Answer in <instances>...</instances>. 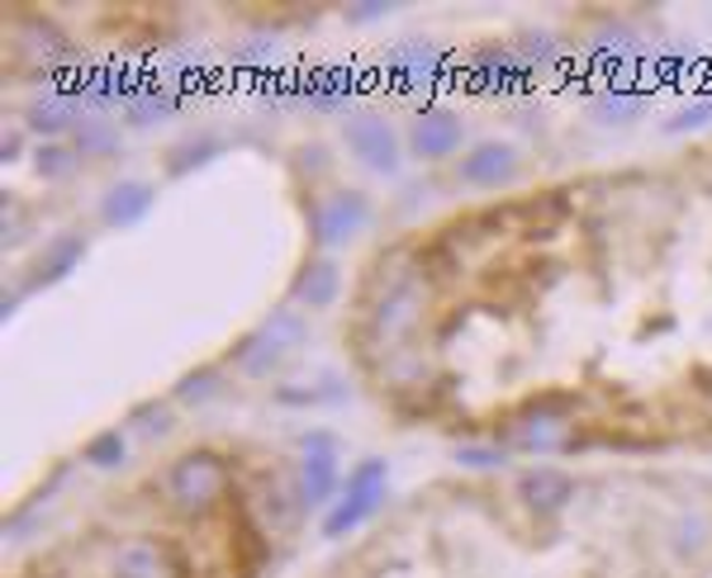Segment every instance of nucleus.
Segmentation results:
<instances>
[{"label":"nucleus","mask_w":712,"mask_h":578,"mask_svg":"<svg viewBox=\"0 0 712 578\" xmlns=\"http://www.w3.org/2000/svg\"><path fill=\"white\" fill-rule=\"evenodd\" d=\"M167 503L185 517H204L229 493V460L219 451H185L167 470Z\"/></svg>","instance_id":"f257e3e1"},{"label":"nucleus","mask_w":712,"mask_h":578,"mask_svg":"<svg viewBox=\"0 0 712 578\" xmlns=\"http://www.w3.org/2000/svg\"><path fill=\"white\" fill-rule=\"evenodd\" d=\"M305 336H309V323H305V313L299 309H276L266 323L257 328V332H247L243 342H237V351H233V365L243 375H252V379H262V375H272V371H280V361L290 356V351H299L305 346Z\"/></svg>","instance_id":"f03ea898"},{"label":"nucleus","mask_w":712,"mask_h":578,"mask_svg":"<svg viewBox=\"0 0 712 578\" xmlns=\"http://www.w3.org/2000/svg\"><path fill=\"white\" fill-rule=\"evenodd\" d=\"M385 484H390V464L385 460H361L357 470L347 474L338 503L328 507L323 536L328 540H342L347 532H357L361 522H371L375 512H380V503H385Z\"/></svg>","instance_id":"7ed1b4c3"},{"label":"nucleus","mask_w":712,"mask_h":578,"mask_svg":"<svg viewBox=\"0 0 712 578\" xmlns=\"http://www.w3.org/2000/svg\"><path fill=\"white\" fill-rule=\"evenodd\" d=\"M299 451H305V460H299V503H305L309 512L328 507L332 497L342 493V484H338V437L314 427L299 437Z\"/></svg>","instance_id":"20e7f679"},{"label":"nucleus","mask_w":712,"mask_h":578,"mask_svg":"<svg viewBox=\"0 0 712 578\" xmlns=\"http://www.w3.org/2000/svg\"><path fill=\"white\" fill-rule=\"evenodd\" d=\"M371 218V200L361 195V190H332V195H323L319 204H314L309 214V228H314V243L319 247H347L352 237L366 228Z\"/></svg>","instance_id":"39448f33"},{"label":"nucleus","mask_w":712,"mask_h":578,"mask_svg":"<svg viewBox=\"0 0 712 578\" xmlns=\"http://www.w3.org/2000/svg\"><path fill=\"white\" fill-rule=\"evenodd\" d=\"M342 138H347V148H352V157L361 167H371L380 175H394L400 171V138H394V128L385 115H375V109H357L352 119L342 124Z\"/></svg>","instance_id":"423d86ee"},{"label":"nucleus","mask_w":712,"mask_h":578,"mask_svg":"<svg viewBox=\"0 0 712 578\" xmlns=\"http://www.w3.org/2000/svg\"><path fill=\"white\" fill-rule=\"evenodd\" d=\"M461 115H451V109L442 105H427L414 115V124H408V148H414V157H423V162H442V157H451L456 148H461Z\"/></svg>","instance_id":"0eeeda50"},{"label":"nucleus","mask_w":712,"mask_h":578,"mask_svg":"<svg viewBox=\"0 0 712 578\" xmlns=\"http://www.w3.org/2000/svg\"><path fill=\"white\" fill-rule=\"evenodd\" d=\"M115 578H181V565L157 536H134L115 550Z\"/></svg>","instance_id":"6e6552de"},{"label":"nucleus","mask_w":712,"mask_h":578,"mask_svg":"<svg viewBox=\"0 0 712 578\" xmlns=\"http://www.w3.org/2000/svg\"><path fill=\"white\" fill-rule=\"evenodd\" d=\"M456 175H461L466 185H509L518 175V148L513 142H475V148L461 157V167H456Z\"/></svg>","instance_id":"1a4fd4ad"},{"label":"nucleus","mask_w":712,"mask_h":578,"mask_svg":"<svg viewBox=\"0 0 712 578\" xmlns=\"http://www.w3.org/2000/svg\"><path fill=\"white\" fill-rule=\"evenodd\" d=\"M518 493H522V503H528L536 517H556V512L570 507V497H575V479L551 470V464H536V470H522Z\"/></svg>","instance_id":"9d476101"},{"label":"nucleus","mask_w":712,"mask_h":578,"mask_svg":"<svg viewBox=\"0 0 712 578\" xmlns=\"http://www.w3.org/2000/svg\"><path fill=\"white\" fill-rule=\"evenodd\" d=\"M338 289H342L338 261H332V256H309L290 280V299L299 309H332V303H338Z\"/></svg>","instance_id":"9b49d317"},{"label":"nucleus","mask_w":712,"mask_h":578,"mask_svg":"<svg viewBox=\"0 0 712 578\" xmlns=\"http://www.w3.org/2000/svg\"><path fill=\"white\" fill-rule=\"evenodd\" d=\"M152 204H157V185L119 181V185H109L100 195V218L109 223V228H134V223H142L152 214Z\"/></svg>","instance_id":"f8f14e48"},{"label":"nucleus","mask_w":712,"mask_h":578,"mask_svg":"<svg viewBox=\"0 0 712 578\" xmlns=\"http://www.w3.org/2000/svg\"><path fill=\"white\" fill-rule=\"evenodd\" d=\"M82 256H86V237H76V233L53 237V243L43 247V256H39V270H34V280H29V289H43V285L67 280L72 270L82 266Z\"/></svg>","instance_id":"ddd939ff"},{"label":"nucleus","mask_w":712,"mask_h":578,"mask_svg":"<svg viewBox=\"0 0 712 578\" xmlns=\"http://www.w3.org/2000/svg\"><path fill=\"white\" fill-rule=\"evenodd\" d=\"M561 427H565V417L556 413H522L513 417V427H509V441L518 446V451H528V456H542L551 451V446H561Z\"/></svg>","instance_id":"4468645a"},{"label":"nucleus","mask_w":712,"mask_h":578,"mask_svg":"<svg viewBox=\"0 0 712 578\" xmlns=\"http://www.w3.org/2000/svg\"><path fill=\"white\" fill-rule=\"evenodd\" d=\"M24 124L34 128V133H72V128L82 124V109H76V100L47 95V100H34L24 109Z\"/></svg>","instance_id":"2eb2a0df"},{"label":"nucleus","mask_w":712,"mask_h":578,"mask_svg":"<svg viewBox=\"0 0 712 578\" xmlns=\"http://www.w3.org/2000/svg\"><path fill=\"white\" fill-rule=\"evenodd\" d=\"M385 67L394 72V86H418L433 76V47L427 43H400L385 57Z\"/></svg>","instance_id":"dca6fc26"},{"label":"nucleus","mask_w":712,"mask_h":578,"mask_svg":"<svg viewBox=\"0 0 712 578\" xmlns=\"http://www.w3.org/2000/svg\"><path fill=\"white\" fill-rule=\"evenodd\" d=\"M72 138H76V152H86V157L119 152V128L109 124L105 115H82V124L72 128Z\"/></svg>","instance_id":"f3484780"},{"label":"nucleus","mask_w":712,"mask_h":578,"mask_svg":"<svg viewBox=\"0 0 712 578\" xmlns=\"http://www.w3.org/2000/svg\"><path fill=\"white\" fill-rule=\"evenodd\" d=\"M82 460H86V464H95V470H119V464L129 460V437H124L119 427H105V431H95V437L86 441Z\"/></svg>","instance_id":"a211bd4d"},{"label":"nucleus","mask_w":712,"mask_h":578,"mask_svg":"<svg viewBox=\"0 0 712 578\" xmlns=\"http://www.w3.org/2000/svg\"><path fill=\"white\" fill-rule=\"evenodd\" d=\"M708 540H712V522L703 512H684V517L674 522V555L679 559H699Z\"/></svg>","instance_id":"6ab92c4d"},{"label":"nucleus","mask_w":712,"mask_h":578,"mask_svg":"<svg viewBox=\"0 0 712 578\" xmlns=\"http://www.w3.org/2000/svg\"><path fill=\"white\" fill-rule=\"evenodd\" d=\"M219 389H224V379H219L214 365H200V371H190L185 379H177V398H181V404H195V408L210 404Z\"/></svg>","instance_id":"aec40b11"},{"label":"nucleus","mask_w":712,"mask_h":578,"mask_svg":"<svg viewBox=\"0 0 712 578\" xmlns=\"http://www.w3.org/2000/svg\"><path fill=\"white\" fill-rule=\"evenodd\" d=\"M76 148H62V142H43V148L34 152V167L39 175H47V181H62V175H72L76 171Z\"/></svg>","instance_id":"412c9836"},{"label":"nucleus","mask_w":712,"mask_h":578,"mask_svg":"<svg viewBox=\"0 0 712 578\" xmlns=\"http://www.w3.org/2000/svg\"><path fill=\"white\" fill-rule=\"evenodd\" d=\"M171 427H177V413H171V404H142L134 413V431H138V437H148V441L167 437Z\"/></svg>","instance_id":"4be33fe9"},{"label":"nucleus","mask_w":712,"mask_h":578,"mask_svg":"<svg viewBox=\"0 0 712 578\" xmlns=\"http://www.w3.org/2000/svg\"><path fill=\"white\" fill-rule=\"evenodd\" d=\"M219 148H224V142H219V138H210V133H204V138H195V142H181L177 152H185V157H171V175H185L190 167H204V162H214V157H219Z\"/></svg>","instance_id":"5701e85b"},{"label":"nucleus","mask_w":712,"mask_h":578,"mask_svg":"<svg viewBox=\"0 0 712 578\" xmlns=\"http://www.w3.org/2000/svg\"><path fill=\"white\" fill-rule=\"evenodd\" d=\"M456 460H461L466 470H503V464H509V456H503L499 446H461Z\"/></svg>","instance_id":"b1692460"},{"label":"nucleus","mask_w":712,"mask_h":578,"mask_svg":"<svg viewBox=\"0 0 712 578\" xmlns=\"http://www.w3.org/2000/svg\"><path fill=\"white\" fill-rule=\"evenodd\" d=\"M171 109H177V100H171V95H157V100H134L129 105V124H152V119H167Z\"/></svg>","instance_id":"393cba45"},{"label":"nucleus","mask_w":712,"mask_h":578,"mask_svg":"<svg viewBox=\"0 0 712 578\" xmlns=\"http://www.w3.org/2000/svg\"><path fill=\"white\" fill-rule=\"evenodd\" d=\"M703 124H712V105H693V109H684L679 119H670V133H684V128H703Z\"/></svg>","instance_id":"a878e982"},{"label":"nucleus","mask_w":712,"mask_h":578,"mask_svg":"<svg viewBox=\"0 0 712 578\" xmlns=\"http://www.w3.org/2000/svg\"><path fill=\"white\" fill-rule=\"evenodd\" d=\"M522 53H528V57H546L551 53V39L546 34H532L528 43H522Z\"/></svg>","instance_id":"bb28decb"}]
</instances>
